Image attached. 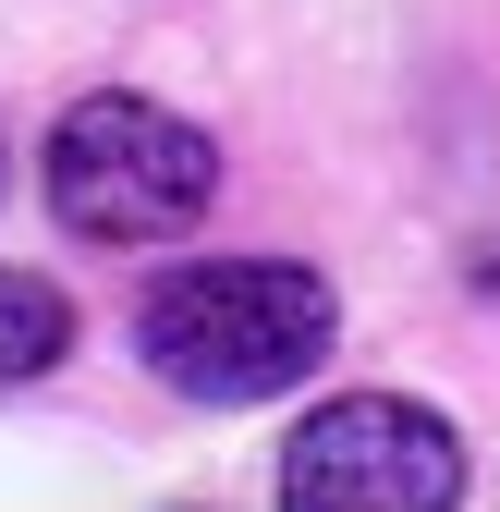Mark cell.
I'll use <instances>...</instances> for the list:
<instances>
[{
    "mask_svg": "<svg viewBox=\"0 0 500 512\" xmlns=\"http://www.w3.org/2000/svg\"><path fill=\"white\" fill-rule=\"evenodd\" d=\"M281 500H305V512H440V500H464V439H452V415H427L403 391H354L281 439Z\"/></svg>",
    "mask_w": 500,
    "mask_h": 512,
    "instance_id": "3",
    "label": "cell"
},
{
    "mask_svg": "<svg viewBox=\"0 0 500 512\" xmlns=\"http://www.w3.org/2000/svg\"><path fill=\"white\" fill-rule=\"evenodd\" d=\"M220 196V147L159 98H74L49 122V220L74 244H171Z\"/></svg>",
    "mask_w": 500,
    "mask_h": 512,
    "instance_id": "2",
    "label": "cell"
},
{
    "mask_svg": "<svg viewBox=\"0 0 500 512\" xmlns=\"http://www.w3.org/2000/svg\"><path fill=\"white\" fill-rule=\"evenodd\" d=\"M135 354L183 403H269L330 354V281L281 269V256H196V269L147 281Z\"/></svg>",
    "mask_w": 500,
    "mask_h": 512,
    "instance_id": "1",
    "label": "cell"
},
{
    "mask_svg": "<svg viewBox=\"0 0 500 512\" xmlns=\"http://www.w3.org/2000/svg\"><path fill=\"white\" fill-rule=\"evenodd\" d=\"M61 354H74V305H61V281L0 269V378H49Z\"/></svg>",
    "mask_w": 500,
    "mask_h": 512,
    "instance_id": "4",
    "label": "cell"
}]
</instances>
